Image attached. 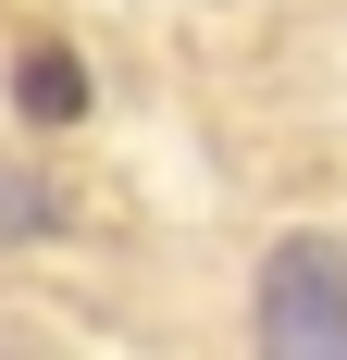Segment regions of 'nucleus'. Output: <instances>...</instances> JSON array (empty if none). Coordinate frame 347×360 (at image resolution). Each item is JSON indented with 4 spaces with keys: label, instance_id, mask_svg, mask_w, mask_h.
<instances>
[{
    "label": "nucleus",
    "instance_id": "f03ea898",
    "mask_svg": "<svg viewBox=\"0 0 347 360\" xmlns=\"http://www.w3.org/2000/svg\"><path fill=\"white\" fill-rule=\"evenodd\" d=\"M13 100H25V124H74V112H87V63L37 37L25 63H13Z\"/></svg>",
    "mask_w": 347,
    "mask_h": 360
},
{
    "label": "nucleus",
    "instance_id": "f257e3e1",
    "mask_svg": "<svg viewBox=\"0 0 347 360\" xmlns=\"http://www.w3.org/2000/svg\"><path fill=\"white\" fill-rule=\"evenodd\" d=\"M261 348L273 360H347V249L335 236H285L261 261Z\"/></svg>",
    "mask_w": 347,
    "mask_h": 360
},
{
    "label": "nucleus",
    "instance_id": "7ed1b4c3",
    "mask_svg": "<svg viewBox=\"0 0 347 360\" xmlns=\"http://www.w3.org/2000/svg\"><path fill=\"white\" fill-rule=\"evenodd\" d=\"M25 236H50V186L25 162H0V249H25Z\"/></svg>",
    "mask_w": 347,
    "mask_h": 360
}]
</instances>
